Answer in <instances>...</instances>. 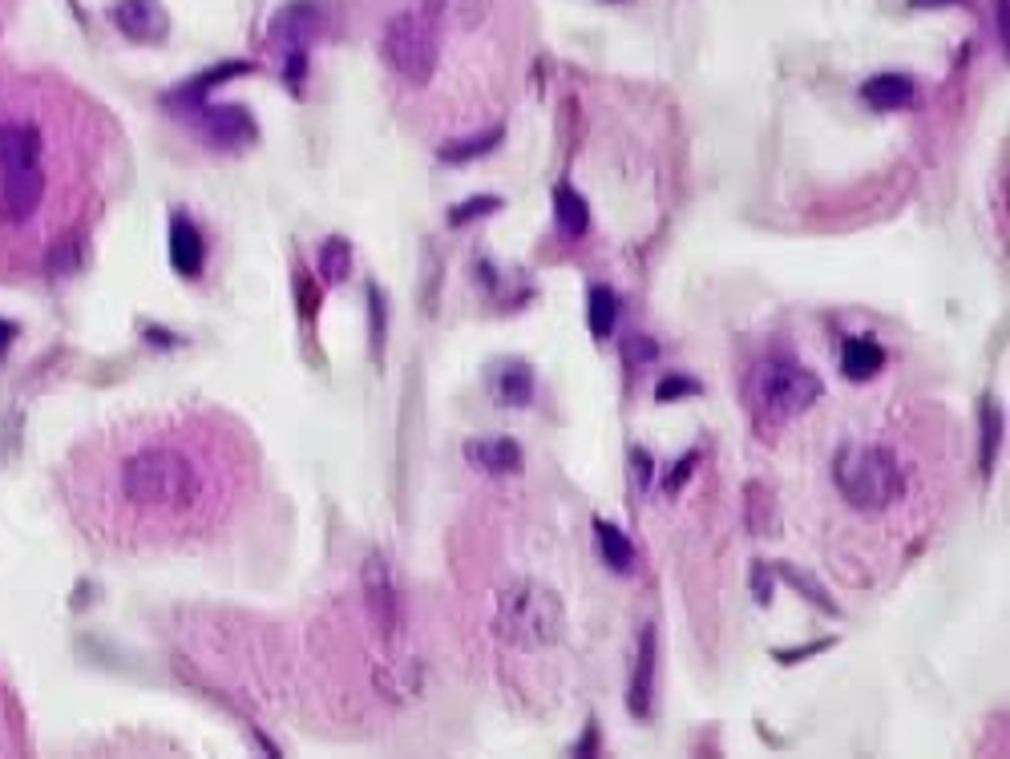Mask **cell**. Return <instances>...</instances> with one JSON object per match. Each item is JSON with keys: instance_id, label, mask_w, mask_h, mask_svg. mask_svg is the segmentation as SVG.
Here are the masks:
<instances>
[{"instance_id": "1", "label": "cell", "mask_w": 1010, "mask_h": 759, "mask_svg": "<svg viewBox=\"0 0 1010 759\" xmlns=\"http://www.w3.org/2000/svg\"><path fill=\"white\" fill-rule=\"evenodd\" d=\"M118 502L154 526H182L207 502L199 456L178 441H141L118 465Z\"/></svg>"}, {"instance_id": "2", "label": "cell", "mask_w": 1010, "mask_h": 759, "mask_svg": "<svg viewBox=\"0 0 1010 759\" xmlns=\"http://www.w3.org/2000/svg\"><path fill=\"white\" fill-rule=\"evenodd\" d=\"M494 626L505 643L517 646V651H546V646H554L566 634L562 598L554 594L550 586L534 582V578L509 582L497 594Z\"/></svg>"}, {"instance_id": "3", "label": "cell", "mask_w": 1010, "mask_h": 759, "mask_svg": "<svg viewBox=\"0 0 1010 759\" xmlns=\"http://www.w3.org/2000/svg\"><path fill=\"white\" fill-rule=\"evenodd\" d=\"M812 400H821V380L792 360H760L753 372L744 376V404L753 412L760 429L792 421L809 409Z\"/></svg>"}, {"instance_id": "4", "label": "cell", "mask_w": 1010, "mask_h": 759, "mask_svg": "<svg viewBox=\"0 0 1010 759\" xmlns=\"http://www.w3.org/2000/svg\"><path fill=\"white\" fill-rule=\"evenodd\" d=\"M833 485L853 509L861 514H882L905 489L897 456L882 444H845L833 456Z\"/></svg>"}, {"instance_id": "5", "label": "cell", "mask_w": 1010, "mask_h": 759, "mask_svg": "<svg viewBox=\"0 0 1010 759\" xmlns=\"http://www.w3.org/2000/svg\"><path fill=\"white\" fill-rule=\"evenodd\" d=\"M380 49H385L388 70L409 85L429 82L436 73V57H441L436 29L424 12H397V17L385 24V41H380Z\"/></svg>"}, {"instance_id": "6", "label": "cell", "mask_w": 1010, "mask_h": 759, "mask_svg": "<svg viewBox=\"0 0 1010 759\" xmlns=\"http://www.w3.org/2000/svg\"><path fill=\"white\" fill-rule=\"evenodd\" d=\"M328 24V4L324 0H292L283 4L280 17L271 21V45L280 49L287 61V82L299 89L307 70V49L316 45V36Z\"/></svg>"}, {"instance_id": "7", "label": "cell", "mask_w": 1010, "mask_h": 759, "mask_svg": "<svg viewBox=\"0 0 1010 759\" xmlns=\"http://www.w3.org/2000/svg\"><path fill=\"white\" fill-rule=\"evenodd\" d=\"M194 122H199L202 138L211 141V146H223V150H243V146H251L255 141V117L248 114L243 106H211L207 97L202 102H194Z\"/></svg>"}, {"instance_id": "8", "label": "cell", "mask_w": 1010, "mask_h": 759, "mask_svg": "<svg viewBox=\"0 0 1010 759\" xmlns=\"http://www.w3.org/2000/svg\"><path fill=\"white\" fill-rule=\"evenodd\" d=\"M45 202V175L41 166H24V170H0V219L9 226L29 222Z\"/></svg>"}, {"instance_id": "9", "label": "cell", "mask_w": 1010, "mask_h": 759, "mask_svg": "<svg viewBox=\"0 0 1010 759\" xmlns=\"http://www.w3.org/2000/svg\"><path fill=\"white\" fill-rule=\"evenodd\" d=\"M365 594H368V607H372V619L385 626L388 639H397L400 626H404V610H400L397 578H392V566H388L385 554H368V561H365Z\"/></svg>"}, {"instance_id": "10", "label": "cell", "mask_w": 1010, "mask_h": 759, "mask_svg": "<svg viewBox=\"0 0 1010 759\" xmlns=\"http://www.w3.org/2000/svg\"><path fill=\"white\" fill-rule=\"evenodd\" d=\"M114 24L129 41H141V45H154L170 33V17H166L162 0H122L114 9Z\"/></svg>"}, {"instance_id": "11", "label": "cell", "mask_w": 1010, "mask_h": 759, "mask_svg": "<svg viewBox=\"0 0 1010 759\" xmlns=\"http://www.w3.org/2000/svg\"><path fill=\"white\" fill-rule=\"evenodd\" d=\"M465 461L482 473H494V477H509L522 468V444L509 441V436H482V441L465 444Z\"/></svg>"}, {"instance_id": "12", "label": "cell", "mask_w": 1010, "mask_h": 759, "mask_svg": "<svg viewBox=\"0 0 1010 759\" xmlns=\"http://www.w3.org/2000/svg\"><path fill=\"white\" fill-rule=\"evenodd\" d=\"M170 263H175L178 275L187 280H199L202 275V263H207V243H202L199 226L182 214L170 219Z\"/></svg>"}, {"instance_id": "13", "label": "cell", "mask_w": 1010, "mask_h": 759, "mask_svg": "<svg viewBox=\"0 0 1010 759\" xmlns=\"http://www.w3.org/2000/svg\"><path fill=\"white\" fill-rule=\"evenodd\" d=\"M41 129L24 126V122H12V126H0V170H24V166L41 162Z\"/></svg>"}, {"instance_id": "14", "label": "cell", "mask_w": 1010, "mask_h": 759, "mask_svg": "<svg viewBox=\"0 0 1010 759\" xmlns=\"http://www.w3.org/2000/svg\"><path fill=\"white\" fill-rule=\"evenodd\" d=\"M651 699H655V631L646 626L643 643H639V658H634V675H631V711L639 719L651 715Z\"/></svg>"}, {"instance_id": "15", "label": "cell", "mask_w": 1010, "mask_h": 759, "mask_svg": "<svg viewBox=\"0 0 1010 759\" xmlns=\"http://www.w3.org/2000/svg\"><path fill=\"white\" fill-rule=\"evenodd\" d=\"M861 97H865L873 109L890 114V109H902L914 102V82H909L905 73H877V77H870V82L861 85Z\"/></svg>"}, {"instance_id": "16", "label": "cell", "mask_w": 1010, "mask_h": 759, "mask_svg": "<svg viewBox=\"0 0 1010 759\" xmlns=\"http://www.w3.org/2000/svg\"><path fill=\"white\" fill-rule=\"evenodd\" d=\"M841 368H845L849 380H870L885 368V351L882 344H873L865 336H853L841 344Z\"/></svg>"}, {"instance_id": "17", "label": "cell", "mask_w": 1010, "mask_h": 759, "mask_svg": "<svg viewBox=\"0 0 1010 759\" xmlns=\"http://www.w3.org/2000/svg\"><path fill=\"white\" fill-rule=\"evenodd\" d=\"M497 400L502 404H509V409H526L529 400H534V372H529V363L522 360H509L497 372Z\"/></svg>"}, {"instance_id": "18", "label": "cell", "mask_w": 1010, "mask_h": 759, "mask_svg": "<svg viewBox=\"0 0 1010 759\" xmlns=\"http://www.w3.org/2000/svg\"><path fill=\"white\" fill-rule=\"evenodd\" d=\"M554 219H558V231L570 234V239L587 234V226H590L587 199H582L575 187H558L554 190Z\"/></svg>"}, {"instance_id": "19", "label": "cell", "mask_w": 1010, "mask_h": 759, "mask_svg": "<svg viewBox=\"0 0 1010 759\" xmlns=\"http://www.w3.org/2000/svg\"><path fill=\"white\" fill-rule=\"evenodd\" d=\"M599 546H602V558H607V566L619 573H631L634 566V546L627 541V534L619 526H611V521H599Z\"/></svg>"}, {"instance_id": "20", "label": "cell", "mask_w": 1010, "mask_h": 759, "mask_svg": "<svg viewBox=\"0 0 1010 759\" xmlns=\"http://www.w3.org/2000/svg\"><path fill=\"white\" fill-rule=\"evenodd\" d=\"M614 319H619V299H614L611 287H595L587 299V324L599 339H607L614 331Z\"/></svg>"}, {"instance_id": "21", "label": "cell", "mask_w": 1010, "mask_h": 759, "mask_svg": "<svg viewBox=\"0 0 1010 759\" xmlns=\"http://www.w3.org/2000/svg\"><path fill=\"white\" fill-rule=\"evenodd\" d=\"M348 267H353V246L348 239H328L319 246V271L328 283H344L348 280Z\"/></svg>"}, {"instance_id": "22", "label": "cell", "mask_w": 1010, "mask_h": 759, "mask_svg": "<svg viewBox=\"0 0 1010 759\" xmlns=\"http://www.w3.org/2000/svg\"><path fill=\"white\" fill-rule=\"evenodd\" d=\"M497 141H502V129H490L482 138H465V141H457V146H445L441 158H445V162H470V158H482V154L494 150Z\"/></svg>"}, {"instance_id": "23", "label": "cell", "mask_w": 1010, "mask_h": 759, "mask_svg": "<svg viewBox=\"0 0 1010 759\" xmlns=\"http://www.w3.org/2000/svg\"><path fill=\"white\" fill-rule=\"evenodd\" d=\"M780 578H788V582L797 586V590H804V598H809L812 607H821L824 614H837V607H833V598H824V590L817 582H812L809 573H797L792 566H780Z\"/></svg>"}, {"instance_id": "24", "label": "cell", "mask_w": 1010, "mask_h": 759, "mask_svg": "<svg viewBox=\"0 0 1010 759\" xmlns=\"http://www.w3.org/2000/svg\"><path fill=\"white\" fill-rule=\"evenodd\" d=\"M368 331H372V356H380V348H385V295L377 287H368Z\"/></svg>"}, {"instance_id": "25", "label": "cell", "mask_w": 1010, "mask_h": 759, "mask_svg": "<svg viewBox=\"0 0 1010 759\" xmlns=\"http://www.w3.org/2000/svg\"><path fill=\"white\" fill-rule=\"evenodd\" d=\"M497 207H502V199H497V194H482V199L461 202L457 211L449 214V222H453V226H465V222H470V219H482V214H494Z\"/></svg>"}, {"instance_id": "26", "label": "cell", "mask_w": 1010, "mask_h": 759, "mask_svg": "<svg viewBox=\"0 0 1010 759\" xmlns=\"http://www.w3.org/2000/svg\"><path fill=\"white\" fill-rule=\"evenodd\" d=\"M695 392H699V384L687 380V376H667V380L655 388V397L663 400V404H671V400H680V397H695Z\"/></svg>"}, {"instance_id": "27", "label": "cell", "mask_w": 1010, "mask_h": 759, "mask_svg": "<svg viewBox=\"0 0 1010 759\" xmlns=\"http://www.w3.org/2000/svg\"><path fill=\"white\" fill-rule=\"evenodd\" d=\"M623 351H627V360H639V363H646V360H655L659 356V348H655V339H646V336H639V339H627L623 344Z\"/></svg>"}, {"instance_id": "28", "label": "cell", "mask_w": 1010, "mask_h": 759, "mask_svg": "<svg viewBox=\"0 0 1010 759\" xmlns=\"http://www.w3.org/2000/svg\"><path fill=\"white\" fill-rule=\"evenodd\" d=\"M995 444H999V412L987 409V465L995 461Z\"/></svg>"}, {"instance_id": "29", "label": "cell", "mask_w": 1010, "mask_h": 759, "mask_svg": "<svg viewBox=\"0 0 1010 759\" xmlns=\"http://www.w3.org/2000/svg\"><path fill=\"white\" fill-rule=\"evenodd\" d=\"M631 461H634V477H639V485H646V481H651V456H646V449H634Z\"/></svg>"}, {"instance_id": "30", "label": "cell", "mask_w": 1010, "mask_h": 759, "mask_svg": "<svg viewBox=\"0 0 1010 759\" xmlns=\"http://www.w3.org/2000/svg\"><path fill=\"white\" fill-rule=\"evenodd\" d=\"M12 336H17V324H4V319H0V351L9 348Z\"/></svg>"}, {"instance_id": "31", "label": "cell", "mask_w": 1010, "mask_h": 759, "mask_svg": "<svg viewBox=\"0 0 1010 759\" xmlns=\"http://www.w3.org/2000/svg\"><path fill=\"white\" fill-rule=\"evenodd\" d=\"M914 4H950V0H914Z\"/></svg>"}]
</instances>
